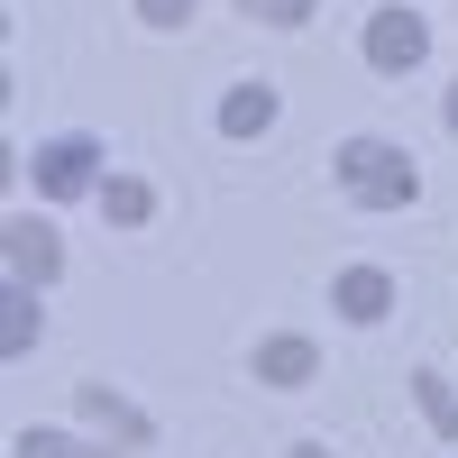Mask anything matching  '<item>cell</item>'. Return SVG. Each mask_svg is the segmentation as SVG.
Segmentation results:
<instances>
[{"label": "cell", "instance_id": "1", "mask_svg": "<svg viewBox=\"0 0 458 458\" xmlns=\"http://www.w3.org/2000/svg\"><path fill=\"white\" fill-rule=\"evenodd\" d=\"M330 183H339V193H349L358 211H403L412 193H422V165H412L394 138H339Z\"/></svg>", "mask_w": 458, "mask_h": 458}, {"label": "cell", "instance_id": "2", "mask_svg": "<svg viewBox=\"0 0 458 458\" xmlns=\"http://www.w3.org/2000/svg\"><path fill=\"white\" fill-rule=\"evenodd\" d=\"M28 174H37V193H47V202H83V193H101V183H110L92 129H55V138L28 157Z\"/></svg>", "mask_w": 458, "mask_h": 458}, {"label": "cell", "instance_id": "3", "mask_svg": "<svg viewBox=\"0 0 458 458\" xmlns=\"http://www.w3.org/2000/svg\"><path fill=\"white\" fill-rule=\"evenodd\" d=\"M0 266H10V284H37V293H47V284L64 276V239H55V220L10 211V220H0Z\"/></svg>", "mask_w": 458, "mask_h": 458}, {"label": "cell", "instance_id": "4", "mask_svg": "<svg viewBox=\"0 0 458 458\" xmlns=\"http://www.w3.org/2000/svg\"><path fill=\"white\" fill-rule=\"evenodd\" d=\"M358 55L376 64V73H412L431 55V19L422 10H403V0H386V10L367 19V37H358Z\"/></svg>", "mask_w": 458, "mask_h": 458}, {"label": "cell", "instance_id": "5", "mask_svg": "<svg viewBox=\"0 0 458 458\" xmlns=\"http://www.w3.org/2000/svg\"><path fill=\"white\" fill-rule=\"evenodd\" d=\"M330 312L349 330H376L394 312V276H386V266H339V276H330Z\"/></svg>", "mask_w": 458, "mask_h": 458}, {"label": "cell", "instance_id": "6", "mask_svg": "<svg viewBox=\"0 0 458 458\" xmlns=\"http://www.w3.org/2000/svg\"><path fill=\"white\" fill-rule=\"evenodd\" d=\"M248 376H257V386H276V394H293V386H312V376H321V349H312L302 330H276V339H257V349H248Z\"/></svg>", "mask_w": 458, "mask_h": 458}, {"label": "cell", "instance_id": "7", "mask_svg": "<svg viewBox=\"0 0 458 458\" xmlns=\"http://www.w3.org/2000/svg\"><path fill=\"white\" fill-rule=\"evenodd\" d=\"M73 403H83V422H92V431H110V440H120V449H147V440H157V422H147V412H138L129 394H110L101 376H92V386L73 394Z\"/></svg>", "mask_w": 458, "mask_h": 458}, {"label": "cell", "instance_id": "8", "mask_svg": "<svg viewBox=\"0 0 458 458\" xmlns=\"http://www.w3.org/2000/svg\"><path fill=\"white\" fill-rule=\"evenodd\" d=\"M276 83H229L220 92V138H266V129H276Z\"/></svg>", "mask_w": 458, "mask_h": 458}, {"label": "cell", "instance_id": "9", "mask_svg": "<svg viewBox=\"0 0 458 458\" xmlns=\"http://www.w3.org/2000/svg\"><path fill=\"white\" fill-rule=\"evenodd\" d=\"M47 339V312H37V284H0V358H28Z\"/></svg>", "mask_w": 458, "mask_h": 458}, {"label": "cell", "instance_id": "10", "mask_svg": "<svg viewBox=\"0 0 458 458\" xmlns=\"http://www.w3.org/2000/svg\"><path fill=\"white\" fill-rule=\"evenodd\" d=\"M101 220L110 229H147V220H157V183H147V174H110L101 183Z\"/></svg>", "mask_w": 458, "mask_h": 458}, {"label": "cell", "instance_id": "11", "mask_svg": "<svg viewBox=\"0 0 458 458\" xmlns=\"http://www.w3.org/2000/svg\"><path fill=\"white\" fill-rule=\"evenodd\" d=\"M412 403H422V422H431L440 440H458V394H449L440 367H412Z\"/></svg>", "mask_w": 458, "mask_h": 458}, {"label": "cell", "instance_id": "12", "mask_svg": "<svg viewBox=\"0 0 458 458\" xmlns=\"http://www.w3.org/2000/svg\"><path fill=\"white\" fill-rule=\"evenodd\" d=\"M10 458H110V449H92V440H73V431H47V422H28V431L10 440Z\"/></svg>", "mask_w": 458, "mask_h": 458}, {"label": "cell", "instance_id": "13", "mask_svg": "<svg viewBox=\"0 0 458 458\" xmlns=\"http://www.w3.org/2000/svg\"><path fill=\"white\" fill-rule=\"evenodd\" d=\"M239 10H257L266 28H302V19H312V10H321V0H239Z\"/></svg>", "mask_w": 458, "mask_h": 458}, {"label": "cell", "instance_id": "14", "mask_svg": "<svg viewBox=\"0 0 458 458\" xmlns=\"http://www.w3.org/2000/svg\"><path fill=\"white\" fill-rule=\"evenodd\" d=\"M193 10H202V0H138L147 28H193Z\"/></svg>", "mask_w": 458, "mask_h": 458}, {"label": "cell", "instance_id": "15", "mask_svg": "<svg viewBox=\"0 0 458 458\" xmlns=\"http://www.w3.org/2000/svg\"><path fill=\"white\" fill-rule=\"evenodd\" d=\"M440 120H449V138H458V83H449V92H440Z\"/></svg>", "mask_w": 458, "mask_h": 458}, {"label": "cell", "instance_id": "16", "mask_svg": "<svg viewBox=\"0 0 458 458\" xmlns=\"http://www.w3.org/2000/svg\"><path fill=\"white\" fill-rule=\"evenodd\" d=\"M293 458H330V449H321V440H293Z\"/></svg>", "mask_w": 458, "mask_h": 458}]
</instances>
